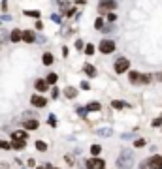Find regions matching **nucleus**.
<instances>
[{"mask_svg":"<svg viewBox=\"0 0 162 169\" xmlns=\"http://www.w3.org/2000/svg\"><path fill=\"white\" fill-rule=\"evenodd\" d=\"M134 166V156L130 150H122L119 154V158H117V167L119 169H130Z\"/></svg>","mask_w":162,"mask_h":169,"instance_id":"f257e3e1","label":"nucleus"},{"mask_svg":"<svg viewBox=\"0 0 162 169\" xmlns=\"http://www.w3.org/2000/svg\"><path fill=\"white\" fill-rule=\"evenodd\" d=\"M130 68V62L128 58H124V56H121V58L115 60V66H113V70H115V73H124L126 70Z\"/></svg>","mask_w":162,"mask_h":169,"instance_id":"f03ea898","label":"nucleus"},{"mask_svg":"<svg viewBox=\"0 0 162 169\" xmlns=\"http://www.w3.org/2000/svg\"><path fill=\"white\" fill-rule=\"evenodd\" d=\"M85 163H87V169H106V162H104V160H102V158H94V156L89 158Z\"/></svg>","mask_w":162,"mask_h":169,"instance_id":"7ed1b4c3","label":"nucleus"},{"mask_svg":"<svg viewBox=\"0 0 162 169\" xmlns=\"http://www.w3.org/2000/svg\"><path fill=\"white\" fill-rule=\"evenodd\" d=\"M98 49H100L104 55H109V53H113V49H115V43H113L111 39H102L100 45H98Z\"/></svg>","mask_w":162,"mask_h":169,"instance_id":"20e7f679","label":"nucleus"},{"mask_svg":"<svg viewBox=\"0 0 162 169\" xmlns=\"http://www.w3.org/2000/svg\"><path fill=\"white\" fill-rule=\"evenodd\" d=\"M115 8H117L115 0H100V4H98V10L100 11H109L111 13V10H115Z\"/></svg>","mask_w":162,"mask_h":169,"instance_id":"39448f33","label":"nucleus"},{"mask_svg":"<svg viewBox=\"0 0 162 169\" xmlns=\"http://www.w3.org/2000/svg\"><path fill=\"white\" fill-rule=\"evenodd\" d=\"M149 163V169H162V156H151V158L147 160Z\"/></svg>","mask_w":162,"mask_h":169,"instance_id":"423d86ee","label":"nucleus"},{"mask_svg":"<svg viewBox=\"0 0 162 169\" xmlns=\"http://www.w3.org/2000/svg\"><path fill=\"white\" fill-rule=\"evenodd\" d=\"M30 103H32L34 107H45L47 105V100L43 98V96H36V94H34L32 98H30Z\"/></svg>","mask_w":162,"mask_h":169,"instance_id":"0eeeda50","label":"nucleus"},{"mask_svg":"<svg viewBox=\"0 0 162 169\" xmlns=\"http://www.w3.org/2000/svg\"><path fill=\"white\" fill-rule=\"evenodd\" d=\"M38 126H40L38 120H23V128L25 130H38Z\"/></svg>","mask_w":162,"mask_h":169,"instance_id":"6e6552de","label":"nucleus"},{"mask_svg":"<svg viewBox=\"0 0 162 169\" xmlns=\"http://www.w3.org/2000/svg\"><path fill=\"white\" fill-rule=\"evenodd\" d=\"M13 141H26V137H29V134H26L25 130H17V132H13Z\"/></svg>","mask_w":162,"mask_h":169,"instance_id":"1a4fd4ad","label":"nucleus"},{"mask_svg":"<svg viewBox=\"0 0 162 169\" xmlns=\"http://www.w3.org/2000/svg\"><path fill=\"white\" fill-rule=\"evenodd\" d=\"M23 39H25V42L26 43H32V42H36V34H34V32L32 30H25V32H23Z\"/></svg>","mask_w":162,"mask_h":169,"instance_id":"9d476101","label":"nucleus"},{"mask_svg":"<svg viewBox=\"0 0 162 169\" xmlns=\"http://www.w3.org/2000/svg\"><path fill=\"white\" fill-rule=\"evenodd\" d=\"M10 39L13 43H17V42H21L23 39V32L19 30V28H15V30H11V34H10Z\"/></svg>","mask_w":162,"mask_h":169,"instance_id":"9b49d317","label":"nucleus"},{"mask_svg":"<svg viewBox=\"0 0 162 169\" xmlns=\"http://www.w3.org/2000/svg\"><path fill=\"white\" fill-rule=\"evenodd\" d=\"M83 71H85L89 77H94V75H96V68L90 66V64H85V66H83Z\"/></svg>","mask_w":162,"mask_h":169,"instance_id":"f8f14e48","label":"nucleus"},{"mask_svg":"<svg viewBox=\"0 0 162 169\" xmlns=\"http://www.w3.org/2000/svg\"><path fill=\"white\" fill-rule=\"evenodd\" d=\"M47 81H43V79H38L36 81V84H34V87H36V90H40V92H43V90H47Z\"/></svg>","mask_w":162,"mask_h":169,"instance_id":"ddd939ff","label":"nucleus"},{"mask_svg":"<svg viewBox=\"0 0 162 169\" xmlns=\"http://www.w3.org/2000/svg\"><path fill=\"white\" fill-rule=\"evenodd\" d=\"M42 62L45 64V66H51V64H53V55L45 53V55H43V58H42Z\"/></svg>","mask_w":162,"mask_h":169,"instance_id":"4468645a","label":"nucleus"},{"mask_svg":"<svg viewBox=\"0 0 162 169\" xmlns=\"http://www.w3.org/2000/svg\"><path fill=\"white\" fill-rule=\"evenodd\" d=\"M64 94L68 96V98H76V96H77V90H76L74 87H68V88L64 90Z\"/></svg>","mask_w":162,"mask_h":169,"instance_id":"2eb2a0df","label":"nucleus"},{"mask_svg":"<svg viewBox=\"0 0 162 169\" xmlns=\"http://www.w3.org/2000/svg\"><path fill=\"white\" fill-rule=\"evenodd\" d=\"M11 148H15V150H23V148H25V141H13V143H11Z\"/></svg>","mask_w":162,"mask_h":169,"instance_id":"dca6fc26","label":"nucleus"},{"mask_svg":"<svg viewBox=\"0 0 162 169\" xmlns=\"http://www.w3.org/2000/svg\"><path fill=\"white\" fill-rule=\"evenodd\" d=\"M100 150H102V147H100V145H92V147H90V154H92L94 158H98Z\"/></svg>","mask_w":162,"mask_h":169,"instance_id":"f3484780","label":"nucleus"},{"mask_svg":"<svg viewBox=\"0 0 162 169\" xmlns=\"http://www.w3.org/2000/svg\"><path fill=\"white\" fill-rule=\"evenodd\" d=\"M128 77H130V81H132V83H140V73H138V71H130Z\"/></svg>","mask_w":162,"mask_h":169,"instance_id":"a211bd4d","label":"nucleus"},{"mask_svg":"<svg viewBox=\"0 0 162 169\" xmlns=\"http://www.w3.org/2000/svg\"><path fill=\"white\" fill-rule=\"evenodd\" d=\"M149 81H151V75L143 73V75H140V83H138V84H147Z\"/></svg>","mask_w":162,"mask_h":169,"instance_id":"6ab92c4d","label":"nucleus"},{"mask_svg":"<svg viewBox=\"0 0 162 169\" xmlns=\"http://www.w3.org/2000/svg\"><path fill=\"white\" fill-rule=\"evenodd\" d=\"M87 109H89V111H98V109H100V103H98V102H90L89 105H87Z\"/></svg>","mask_w":162,"mask_h":169,"instance_id":"aec40b11","label":"nucleus"},{"mask_svg":"<svg viewBox=\"0 0 162 169\" xmlns=\"http://www.w3.org/2000/svg\"><path fill=\"white\" fill-rule=\"evenodd\" d=\"M36 148H38L40 152H45V150H47V145L43 143V141H36Z\"/></svg>","mask_w":162,"mask_h":169,"instance_id":"412c9836","label":"nucleus"},{"mask_svg":"<svg viewBox=\"0 0 162 169\" xmlns=\"http://www.w3.org/2000/svg\"><path fill=\"white\" fill-rule=\"evenodd\" d=\"M45 81L49 83V84H55V83H57V75H55V73H49V75H47V79H45Z\"/></svg>","mask_w":162,"mask_h":169,"instance_id":"4be33fe9","label":"nucleus"},{"mask_svg":"<svg viewBox=\"0 0 162 169\" xmlns=\"http://www.w3.org/2000/svg\"><path fill=\"white\" fill-rule=\"evenodd\" d=\"M134 147H136V148H143L145 147V139H136V141H134Z\"/></svg>","mask_w":162,"mask_h":169,"instance_id":"5701e85b","label":"nucleus"},{"mask_svg":"<svg viewBox=\"0 0 162 169\" xmlns=\"http://www.w3.org/2000/svg\"><path fill=\"white\" fill-rule=\"evenodd\" d=\"M111 105L115 107V109H122V107H126V103L124 102H117V100H115V102H111Z\"/></svg>","mask_w":162,"mask_h":169,"instance_id":"b1692460","label":"nucleus"},{"mask_svg":"<svg viewBox=\"0 0 162 169\" xmlns=\"http://www.w3.org/2000/svg\"><path fill=\"white\" fill-rule=\"evenodd\" d=\"M0 148H2V150H10L11 143H8V141H0Z\"/></svg>","mask_w":162,"mask_h":169,"instance_id":"393cba45","label":"nucleus"},{"mask_svg":"<svg viewBox=\"0 0 162 169\" xmlns=\"http://www.w3.org/2000/svg\"><path fill=\"white\" fill-rule=\"evenodd\" d=\"M85 55L92 56V55H94V45H87V47H85Z\"/></svg>","mask_w":162,"mask_h":169,"instance_id":"a878e982","label":"nucleus"},{"mask_svg":"<svg viewBox=\"0 0 162 169\" xmlns=\"http://www.w3.org/2000/svg\"><path fill=\"white\" fill-rule=\"evenodd\" d=\"M47 122H49L51 126H57V118H55L53 115H49V118H47Z\"/></svg>","mask_w":162,"mask_h":169,"instance_id":"bb28decb","label":"nucleus"},{"mask_svg":"<svg viewBox=\"0 0 162 169\" xmlns=\"http://www.w3.org/2000/svg\"><path fill=\"white\" fill-rule=\"evenodd\" d=\"M151 124H153V126H155V128H156V126H160V124H162V118H155V120H153Z\"/></svg>","mask_w":162,"mask_h":169,"instance_id":"cd10ccee","label":"nucleus"},{"mask_svg":"<svg viewBox=\"0 0 162 169\" xmlns=\"http://www.w3.org/2000/svg\"><path fill=\"white\" fill-rule=\"evenodd\" d=\"M87 111H89V109H87V107H79V109H77V113H79L81 116H85V113H87Z\"/></svg>","mask_w":162,"mask_h":169,"instance_id":"c85d7f7f","label":"nucleus"},{"mask_svg":"<svg viewBox=\"0 0 162 169\" xmlns=\"http://www.w3.org/2000/svg\"><path fill=\"white\" fill-rule=\"evenodd\" d=\"M81 88H83V90H89V88H90V84L87 83V81H83V83H81Z\"/></svg>","mask_w":162,"mask_h":169,"instance_id":"c756f323","label":"nucleus"},{"mask_svg":"<svg viewBox=\"0 0 162 169\" xmlns=\"http://www.w3.org/2000/svg\"><path fill=\"white\" fill-rule=\"evenodd\" d=\"M25 13H26V15H30V17H38V15H40L38 11H25Z\"/></svg>","mask_w":162,"mask_h":169,"instance_id":"7c9ffc66","label":"nucleus"},{"mask_svg":"<svg viewBox=\"0 0 162 169\" xmlns=\"http://www.w3.org/2000/svg\"><path fill=\"white\" fill-rule=\"evenodd\" d=\"M94 26H96V28H102V19H96V21H94Z\"/></svg>","mask_w":162,"mask_h":169,"instance_id":"2f4dec72","label":"nucleus"},{"mask_svg":"<svg viewBox=\"0 0 162 169\" xmlns=\"http://www.w3.org/2000/svg\"><path fill=\"white\" fill-rule=\"evenodd\" d=\"M98 134H100V135H109L111 132H108V130H98Z\"/></svg>","mask_w":162,"mask_h":169,"instance_id":"473e14b6","label":"nucleus"},{"mask_svg":"<svg viewBox=\"0 0 162 169\" xmlns=\"http://www.w3.org/2000/svg\"><path fill=\"white\" fill-rule=\"evenodd\" d=\"M108 19H109V21H115L117 17H115V13H109V15H108Z\"/></svg>","mask_w":162,"mask_h":169,"instance_id":"72a5a7b5","label":"nucleus"},{"mask_svg":"<svg viewBox=\"0 0 162 169\" xmlns=\"http://www.w3.org/2000/svg\"><path fill=\"white\" fill-rule=\"evenodd\" d=\"M26 163H29V167H34V166H36V162H34V160H29Z\"/></svg>","mask_w":162,"mask_h":169,"instance_id":"f704fd0d","label":"nucleus"},{"mask_svg":"<svg viewBox=\"0 0 162 169\" xmlns=\"http://www.w3.org/2000/svg\"><path fill=\"white\" fill-rule=\"evenodd\" d=\"M76 47H77V49H81V47H83V42H79V39H77V42H76Z\"/></svg>","mask_w":162,"mask_h":169,"instance_id":"c9c22d12","label":"nucleus"},{"mask_svg":"<svg viewBox=\"0 0 162 169\" xmlns=\"http://www.w3.org/2000/svg\"><path fill=\"white\" fill-rule=\"evenodd\" d=\"M149 167V163H140V169H147Z\"/></svg>","mask_w":162,"mask_h":169,"instance_id":"e433bc0d","label":"nucleus"},{"mask_svg":"<svg viewBox=\"0 0 162 169\" xmlns=\"http://www.w3.org/2000/svg\"><path fill=\"white\" fill-rule=\"evenodd\" d=\"M45 169H57V167H51V166H49V163H47V166H45Z\"/></svg>","mask_w":162,"mask_h":169,"instance_id":"4c0bfd02","label":"nucleus"},{"mask_svg":"<svg viewBox=\"0 0 162 169\" xmlns=\"http://www.w3.org/2000/svg\"><path fill=\"white\" fill-rule=\"evenodd\" d=\"M36 169H43V167H36Z\"/></svg>","mask_w":162,"mask_h":169,"instance_id":"58836bf2","label":"nucleus"}]
</instances>
